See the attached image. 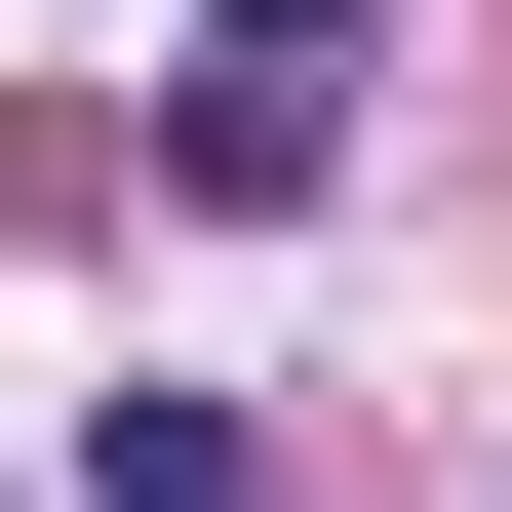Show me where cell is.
<instances>
[{
    "mask_svg": "<svg viewBox=\"0 0 512 512\" xmlns=\"http://www.w3.org/2000/svg\"><path fill=\"white\" fill-rule=\"evenodd\" d=\"M197 40H237V79H316V119H355V0H197Z\"/></svg>",
    "mask_w": 512,
    "mask_h": 512,
    "instance_id": "cell-1",
    "label": "cell"
}]
</instances>
